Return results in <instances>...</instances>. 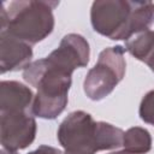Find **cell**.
I'll return each instance as SVG.
<instances>
[{
    "label": "cell",
    "mask_w": 154,
    "mask_h": 154,
    "mask_svg": "<svg viewBox=\"0 0 154 154\" xmlns=\"http://www.w3.org/2000/svg\"><path fill=\"white\" fill-rule=\"evenodd\" d=\"M144 63H146V64L149 66V69L154 72V41H153L152 48H150V51H149V53H148V55H147Z\"/></svg>",
    "instance_id": "13"
},
{
    "label": "cell",
    "mask_w": 154,
    "mask_h": 154,
    "mask_svg": "<svg viewBox=\"0 0 154 154\" xmlns=\"http://www.w3.org/2000/svg\"><path fill=\"white\" fill-rule=\"evenodd\" d=\"M57 138L65 154H95L122 147L124 131L109 123L95 122L84 111H73L60 123Z\"/></svg>",
    "instance_id": "1"
},
{
    "label": "cell",
    "mask_w": 154,
    "mask_h": 154,
    "mask_svg": "<svg viewBox=\"0 0 154 154\" xmlns=\"http://www.w3.org/2000/svg\"><path fill=\"white\" fill-rule=\"evenodd\" d=\"M125 48L122 46L107 47L99 54L96 64L88 71L83 89L93 101H100L108 96L125 75Z\"/></svg>",
    "instance_id": "4"
},
{
    "label": "cell",
    "mask_w": 154,
    "mask_h": 154,
    "mask_svg": "<svg viewBox=\"0 0 154 154\" xmlns=\"http://www.w3.org/2000/svg\"><path fill=\"white\" fill-rule=\"evenodd\" d=\"M32 90L17 81H1L0 112L31 109L34 101Z\"/></svg>",
    "instance_id": "9"
},
{
    "label": "cell",
    "mask_w": 154,
    "mask_h": 154,
    "mask_svg": "<svg viewBox=\"0 0 154 154\" xmlns=\"http://www.w3.org/2000/svg\"><path fill=\"white\" fill-rule=\"evenodd\" d=\"M1 154H18L17 152H11V150H7V149H1ZM28 154H63L61 150L54 148V147H51V146H46V144H42L38 148H36L35 150L28 153Z\"/></svg>",
    "instance_id": "12"
},
{
    "label": "cell",
    "mask_w": 154,
    "mask_h": 154,
    "mask_svg": "<svg viewBox=\"0 0 154 154\" xmlns=\"http://www.w3.org/2000/svg\"><path fill=\"white\" fill-rule=\"evenodd\" d=\"M0 141L4 149L17 152L29 147L36 136L31 109L0 112Z\"/></svg>",
    "instance_id": "6"
},
{
    "label": "cell",
    "mask_w": 154,
    "mask_h": 154,
    "mask_svg": "<svg viewBox=\"0 0 154 154\" xmlns=\"http://www.w3.org/2000/svg\"><path fill=\"white\" fill-rule=\"evenodd\" d=\"M89 57L88 41L79 34H67L61 38L59 47L46 58L60 70L72 75L76 69L88 65Z\"/></svg>",
    "instance_id": "7"
},
{
    "label": "cell",
    "mask_w": 154,
    "mask_h": 154,
    "mask_svg": "<svg viewBox=\"0 0 154 154\" xmlns=\"http://www.w3.org/2000/svg\"><path fill=\"white\" fill-rule=\"evenodd\" d=\"M71 76L47 58L32 61L23 71L24 81L37 89L31 106L34 116L42 119H55L63 113L69 101Z\"/></svg>",
    "instance_id": "2"
},
{
    "label": "cell",
    "mask_w": 154,
    "mask_h": 154,
    "mask_svg": "<svg viewBox=\"0 0 154 154\" xmlns=\"http://www.w3.org/2000/svg\"><path fill=\"white\" fill-rule=\"evenodd\" d=\"M109 154H130V153H128V152H125V150L123 149V150H117V152H112V153H109Z\"/></svg>",
    "instance_id": "14"
},
{
    "label": "cell",
    "mask_w": 154,
    "mask_h": 154,
    "mask_svg": "<svg viewBox=\"0 0 154 154\" xmlns=\"http://www.w3.org/2000/svg\"><path fill=\"white\" fill-rule=\"evenodd\" d=\"M132 1L129 0H99L94 1L90 10L93 29L109 40H125L131 37L130 22Z\"/></svg>",
    "instance_id": "5"
},
{
    "label": "cell",
    "mask_w": 154,
    "mask_h": 154,
    "mask_svg": "<svg viewBox=\"0 0 154 154\" xmlns=\"http://www.w3.org/2000/svg\"><path fill=\"white\" fill-rule=\"evenodd\" d=\"M31 46L6 31H0V71L1 73L25 70L31 63Z\"/></svg>",
    "instance_id": "8"
},
{
    "label": "cell",
    "mask_w": 154,
    "mask_h": 154,
    "mask_svg": "<svg viewBox=\"0 0 154 154\" xmlns=\"http://www.w3.org/2000/svg\"><path fill=\"white\" fill-rule=\"evenodd\" d=\"M138 114L144 123L154 126V89L143 96L140 103Z\"/></svg>",
    "instance_id": "11"
},
{
    "label": "cell",
    "mask_w": 154,
    "mask_h": 154,
    "mask_svg": "<svg viewBox=\"0 0 154 154\" xmlns=\"http://www.w3.org/2000/svg\"><path fill=\"white\" fill-rule=\"evenodd\" d=\"M58 5L59 1L19 0L10 2L6 10L5 4H1V31L30 46L35 45L53 31V10Z\"/></svg>",
    "instance_id": "3"
},
{
    "label": "cell",
    "mask_w": 154,
    "mask_h": 154,
    "mask_svg": "<svg viewBox=\"0 0 154 154\" xmlns=\"http://www.w3.org/2000/svg\"><path fill=\"white\" fill-rule=\"evenodd\" d=\"M123 147L130 154H146L152 148V136L144 128H130L124 132Z\"/></svg>",
    "instance_id": "10"
}]
</instances>
